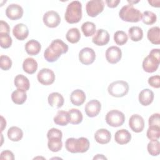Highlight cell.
<instances>
[{
  "mask_svg": "<svg viewBox=\"0 0 160 160\" xmlns=\"http://www.w3.org/2000/svg\"><path fill=\"white\" fill-rule=\"evenodd\" d=\"M68 46L61 39L53 40L44 52V58L49 62L56 61L62 54L66 53Z\"/></svg>",
  "mask_w": 160,
  "mask_h": 160,
  "instance_id": "6da1fadb",
  "label": "cell"
},
{
  "mask_svg": "<svg viewBox=\"0 0 160 160\" xmlns=\"http://www.w3.org/2000/svg\"><path fill=\"white\" fill-rule=\"evenodd\" d=\"M89 141L86 138H70L65 142V147L68 151L72 153H83L89 148Z\"/></svg>",
  "mask_w": 160,
  "mask_h": 160,
  "instance_id": "7a4b0ae2",
  "label": "cell"
},
{
  "mask_svg": "<svg viewBox=\"0 0 160 160\" xmlns=\"http://www.w3.org/2000/svg\"><path fill=\"white\" fill-rule=\"evenodd\" d=\"M65 20L69 24L78 22L82 18V4L79 1H73L70 2L66 8Z\"/></svg>",
  "mask_w": 160,
  "mask_h": 160,
  "instance_id": "3957f363",
  "label": "cell"
},
{
  "mask_svg": "<svg viewBox=\"0 0 160 160\" xmlns=\"http://www.w3.org/2000/svg\"><path fill=\"white\" fill-rule=\"evenodd\" d=\"M160 54L159 49H152L148 56L142 61V68L147 72H155L159 65Z\"/></svg>",
  "mask_w": 160,
  "mask_h": 160,
  "instance_id": "277c9868",
  "label": "cell"
},
{
  "mask_svg": "<svg viewBox=\"0 0 160 160\" xmlns=\"http://www.w3.org/2000/svg\"><path fill=\"white\" fill-rule=\"evenodd\" d=\"M119 16L122 21L131 22H137L142 19V13L131 4L122 7L119 12Z\"/></svg>",
  "mask_w": 160,
  "mask_h": 160,
  "instance_id": "5b68a950",
  "label": "cell"
},
{
  "mask_svg": "<svg viewBox=\"0 0 160 160\" xmlns=\"http://www.w3.org/2000/svg\"><path fill=\"white\" fill-rule=\"evenodd\" d=\"M129 85L124 81H116L111 82L108 88L109 94L116 98H121L126 95L129 91Z\"/></svg>",
  "mask_w": 160,
  "mask_h": 160,
  "instance_id": "8992f818",
  "label": "cell"
},
{
  "mask_svg": "<svg viewBox=\"0 0 160 160\" xmlns=\"http://www.w3.org/2000/svg\"><path fill=\"white\" fill-rule=\"evenodd\" d=\"M125 121V116L123 112L116 109L109 111L106 115V123L112 127H119L123 124Z\"/></svg>",
  "mask_w": 160,
  "mask_h": 160,
  "instance_id": "52a82bcc",
  "label": "cell"
},
{
  "mask_svg": "<svg viewBox=\"0 0 160 160\" xmlns=\"http://www.w3.org/2000/svg\"><path fill=\"white\" fill-rule=\"evenodd\" d=\"M104 2L102 0L89 1L86 3V10L88 16L96 17L104 10Z\"/></svg>",
  "mask_w": 160,
  "mask_h": 160,
  "instance_id": "ba28073f",
  "label": "cell"
},
{
  "mask_svg": "<svg viewBox=\"0 0 160 160\" xmlns=\"http://www.w3.org/2000/svg\"><path fill=\"white\" fill-rule=\"evenodd\" d=\"M38 81L46 86L52 84L55 80V74L54 72L48 68L41 69L37 74Z\"/></svg>",
  "mask_w": 160,
  "mask_h": 160,
  "instance_id": "9c48e42d",
  "label": "cell"
},
{
  "mask_svg": "<svg viewBox=\"0 0 160 160\" xmlns=\"http://www.w3.org/2000/svg\"><path fill=\"white\" fill-rule=\"evenodd\" d=\"M42 20L46 26L54 28L59 24L61 18L57 12L54 11H49L44 14Z\"/></svg>",
  "mask_w": 160,
  "mask_h": 160,
  "instance_id": "30bf717a",
  "label": "cell"
},
{
  "mask_svg": "<svg viewBox=\"0 0 160 160\" xmlns=\"http://www.w3.org/2000/svg\"><path fill=\"white\" fill-rule=\"evenodd\" d=\"M95 58L96 53L92 48L86 47L82 48L79 52V59L83 64L89 65L92 64Z\"/></svg>",
  "mask_w": 160,
  "mask_h": 160,
  "instance_id": "8fae6325",
  "label": "cell"
},
{
  "mask_svg": "<svg viewBox=\"0 0 160 160\" xmlns=\"http://www.w3.org/2000/svg\"><path fill=\"white\" fill-rule=\"evenodd\" d=\"M122 57V51L121 49L117 46H111L108 48L106 51V58L108 62L111 64H116L118 62Z\"/></svg>",
  "mask_w": 160,
  "mask_h": 160,
  "instance_id": "7c38bea8",
  "label": "cell"
},
{
  "mask_svg": "<svg viewBox=\"0 0 160 160\" xmlns=\"http://www.w3.org/2000/svg\"><path fill=\"white\" fill-rule=\"evenodd\" d=\"M6 15L11 20L19 19L23 15V9L19 4H11L6 9Z\"/></svg>",
  "mask_w": 160,
  "mask_h": 160,
  "instance_id": "4fadbf2b",
  "label": "cell"
},
{
  "mask_svg": "<svg viewBox=\"0 0 160 160\" xmlns=\"http://www.w3.org/2000/svg\"><path fill=\"white\" fill-rule=\"evenodd\" d=\"M101 109V102L97 99L89 101L85 106V112L88 117L93 118L98 115Z\"/></svg>",
  "mask_w": 160,
  "mask_h": 160,
  "instance_id": "5bb4252c",
  "label": "cell"
},
{
  "mask_svg": "<svg viewBox=\"0 0 160 160\" xmlns=\"http://www.w3.org/2000/svg\"><path fill=\"white\" fill-rule=\"evenodd\" d=\"M109 34L103 29H99L94 34L92 41L97 46H104L109 42Z\"/></svg>",
  "mask_w": 160,
  "mask_h": 160,
  "instance_id": "9a60e30c",
  "label": "cell"
},
{
  "mask_svg": "<svg viewBox=\"0 0 160 160\" xmlns=\"http://www.w3.org/2000/svg\"><path fill=\"white\" fill-rule=\"evenodd\" d=\"M129 126L131 130L135 132L142 131L144 128V121L142 116L139 114L132 115L129 120Z\"/></svg>",
  "mask_w": 160,
  "mask_h": 160,
  "instance_id": "2e32d148",
  "label": "cell"
},
{
  "mask_svg": "<svg viewBox=\"0 0 160 160\" xmlns=\"http://www.w3.org/2000/svg\"><path fill=\"white\" fill-rule=\"evenodd\" d=\"M12 34L17 39L23 41L28 38L29 29L27 26L24 24L19 23L14 26L12 29Z\"/></svg>",
  "mask_w": 160,
  "mask_h": 160,
  "instance_id": "e0dca14e",
  "label": "cell"
},
{
  "mask_svg": "<svg viewBox=\"0 0 160 160\" xmlns=\"http://www.w3.org/2000/svg\"><path fill=\"white\" fill-rule=\"evenodd\" d=\"M111 138V132L106 129H99L96 131L94 134V139L96 141L101 144L108 143Z\"/></svg>",
  "mask_w": 160,
  "mask_h": 160,
  "instance_id": "ac0fdd59",
  "label": "cell"
},
{
  "mask_svg": "<svg viewBox=\"0 0 160 160\" xmlns=\"http://www.w3.org/2000/svg\"><path fill=\"white\" fill-rule=\"evenodd\" d=\"M131 139V133L126 129H121L116 132L114 140L119 144H125L128 143Z\"/></svg>",
  "mask_w": 160,
  "mask_h": 160,
  "instance_id": "d6986e66",
  "label": "cell"
},
{
  "mask_svg": "<svg viewBox=\"0 0 160 160\" xmlns=\"http://www.w3.org/2000/svg\"><path fill=\"white\" fill-rule=\"evenodd\" d=\"M139 101L142 106H148L154 99V92L149 89H142L139 94Z\"/></svg>",
  "mask_w": 160,
  "mask_h": 160,
  "instance_id": "ffe728a7",
  "label": "cell"
},
{
  "mask_svg": "<svg viewBox=\"0 0 160 160\" xmlns=\"http://www.w3.org/2000/svg\"><path fill=\"white\" fill-rule=\"evenodd\" d=\"M49 104L53 108H59L62 106L64 104V98L59 92H54L51 93L48 98Z\"/></svg>",
  "mask_w": 160,
  "mask_h": 160,
  "instance_id": "44dd1931",
  "label": "cell"
},
{
  "mask_svg": "<svg viewBox=\"0 0 160 160\" xmlns=\"http://www.w3.org/2000/svg\"><path fill=\"white\" fill-rule=\"evenodd\" d=\"M70 99L72 104L79 106L84 102L86 100V94L81 89H76L71 92Z\"/></svg>",
  "mask_w": 160,
  "mask_h": 160,
  "instance_id": "7402d4cb",
  "label": "cell"
},
{
  "mask_svg": "<svg viewBox=\"0 0 160 160\" xmlns=\"http://www.w3.org/2000/svg\"><path fill=\"white\" fill-rule=\"evenodd\" d=\"M41 45L36 40L31 39L28 41L25 45V50L26 52L31 56L37 55L41 51Z\"/></svg>",
  "mask_w": 160,
  "mask_h": 160,
  "instance_id": "603a6c76",
  "label": "cell"
},
{
  "mask_svg": "<svg viewBox=\"0 0 160 160\" xmlns=\"http://www.w3.org/2000/svg\"><path fill=\"white\" fill-rule=\"evenodd\" d=\"M38 62L32 58H28L25 59L22 63V69L24 72L28 74H34L38 69Z\"/></svg>",
  "mask_w": 160,
  "mask_h": 160,
  "instance_id": "cb8c5ba5",
  "label": "cell"
},
{
  "mask_svg": "<svg viewBox=\"0 0 160 160\" xmlns=\"http://www.w3.org/2000/svg\"><path fill=\"white\" fill-rule=\"evenodd\" d=\"M14 83L15 86L18 89H21L24 91H28L30 87L29 81L27 77L22 74L17 75L14 81Z\"/></svg>",
  "mask_w": 160,
  "mask_h": 160,
  "instance_id": "d4e9b609",
  "label": "cell"
},
{
  "mask_svg": "<svg viewBox=\"0 0 160 160\" xmlns=\"http://www.w3.org/2000/svg\"><path fill=\"white\" fill-rule=\"evenodd\" d=\"M27 99L26 91L17 89L11 94V99L12 102L16 104H22Z\"/></svg>",
  "mask_w": 160,
  "mask_h": 160,
  "instance_id": "484cf974",
  "label": "cell"
},
{
  "mask_svg": "<svg viewBox=\"0 0 160 160\" xmlns=\"http://www.w3.org/2000/svg\"><path fill=\"white\" fill-rule=\"evenodd\" d=\"M147 37L149 41L154 44H160V28L155 26L150 28L147 33Z\"/></svg>",
  "mask_w": 160,
  "mask_h": 160,
  "instance_id": "4316f807",
  "label": "cell"
},
{
  "mask_svg": "<svg viewBox=\"0 0 160 160\" xmlns=\"http://www.w3.org/2000/svg\"><path fill=\"white\" fill-rule=\"evenodd\" d=\"M22 129L17 126H12L8 131V137L12 141H19L22 138Z\"/></svg>",
  "mask_w": 160,
  "mask_h": 160,
  "instance_id": "83f0119b",
  "label": "cell"
},
{
  "mask_svg": "<svg viewBox=\"0 0 160 160\" xmlns=\"http://www.w3.org/2000/svg\"><path fill=\"white\" fill-rule=\"evenodd\" d=\"M54 122L55 124L59 126H66L69 122L68 112L65 111H59L54 117Z\"/></svg>",
  "mask_w": 160,
  "mask_h": 160,
  "instance_id": "f1b7e54d",
  "label": "cell"
},
{
  "mask_svg": "<svg viewBox=\"0 0 160 160\" xmlns=\"http://www.w3.org/2000/svg\"><path fill=\"white\" fill-rule=\"evenodd\" d=\"M69 122L72 124H78L82 121V112L78 109H71L68 111Z\"/></svg>",
  "mask_w": 160,
  "mask_h": 160,
  "instance_id": "f546056e",
  "label": "cell"
},
{
  "mask_svg": "<svg viewBox=\"0 0 160 160\" xmlns=\"http://www.w3.org/2000/svg\"><path fill=\"white\" fill-rule=\"evenodd\" d=\"M128 34L130 39L132 41H141L143 38L142 29L139 26H132L128 30Z\"/></svg>",
  "mask_w": 160,
  "mask_h": 160,
  "instance_id": "4dcf8cb0",
  "label": "cell"
},
{
  "mask_svg": "<svg viewBox=\"0 0 160 160\" xmlns=\"http://www.w3.org/2000/svg\"><path fill=\"white\" fill-rule=\"evenodd\" d=\"M66 39L72 44L77 43L81 38V34L79 29L76 28H72L69 29L66 35Z\"/></svg>",
  "mask_w": 160,
  "mask_h": 160,
  "instance_id": "1f68e13d",
  "label": "cell"
},
{
  "mask_svg": "<svg viewBox=\"0 0 160 160\" xmlns=\"http://www.w3.org/2000/svg\"><path fill=\"white\" fill-rule=\"evenodd\" d=\"M48 147L52 152H58L62 147L61 139L59 138H51L48 139Z\"/></svg>",
  "mask_w": 160,
  "mask_h": 160,
  "instance_id": "d6a6232c",
  "label": "cell"
},
{
  "mask_svg": "<svg viewBox=\"0 0 160 160\" xmlns=\"http://www.w3.org/2000/svg\"><path fill=\"white\" fill-rule=\"evenodd\" d=\"M147 149L150 155L158 156L160 153V142L158 139L151 140L147 146Z\"/></svg>",
  "mask_w": 160,
  "mask_h": 160,
  "instance_id": "836d02e7",
  "label": "cell"
},
{
  "mask_svg": "<svg viewBox=\"0 0 160 160\" xmlns=\"http://www.w3.org/2000/svg\"><path fill=\"white\" fill-rule=\"evenodd\" d=\"M96 25L94 23L89 21L84 22L81 26V30L86 37H89L95 34Z\"/></svg>",
  "mask_w": 160,
  "mask_h": 160,
  "instance_id": "e575fe53",
  "label": "cell"
},
{
  "mask_svg": "<svg viewBox=\"0 0 160 160\" xmlns=\"http://www.w3.org/2000/svg\"><path fill=\"white\" fill-rule=\"evenodd\" d=\"M142 21L146 25H151L156 22L157 17L155 13L152 11H146L142 14Z\"/></svg>",
  "mask_w": 160,
  "mask_h": 160,
  "instance_id": "d590c367",
  "label": "cell"
},
{
  "mask_svg": "<svg viewBox=\"0 0 160 160\" xmlns=\"http://www.w3.org/2000/svg\"><path fill=\"white\" fill-rule=\"evenodd\" d=\"M128 39V35L123 31H118L114 34V41L118 45H124L127 42Z\"/></svg>",
  "mask_w": 160,
  "mask_h": 160,
  "instance_id": "8d00e7d4",
  "label": "cell"
},
{
  "mask_svg": "<svg viewBox=\"0 0 160 160\" xmlns=\"http://www.w3.org/2000/svg\"><path fill=\"white\" fill-rule=\"evenodd\" d=\"M147 137L149 139H158L160 137V127L158 126H149L147 132Z\"/></svg>",
  "mask_w": 160,
  "mask_h": 160,
  "instance_id": "74e56055",
  "label": "cell"
},
{
  "mask_svg": "<svg viewBox=\"0 0 160 160\" xmlns=\"http://www.w3.org/2000/svg\"><path fill=\"white\" fill-rule=\"evenodd\" d=\"M12 44V38L8 33H0V45L4 49L9 48Z\"/></svg>",
  "mask_w": 160,
  "mask_h": 160,
  "instance_id": "f35d334b",
  "label": "cell"
},
{
  "mask_svg": "<svg viewBox=\"0 0 160 160\" xmlns=\"http://www.w3.org/2000/svg\"><path fill=\"white\" fill-rule=\"evenodd\" d=\"M12 66V61L9 57L1 55L0 57V67L4 71L9 70Z\"/></svg>",
  "mask_w": 160,
  "mask_h": 160,
  "instance_id": "ab89813d",
  "label": "cell"
},
{
  "mask_svg": "<svg viewBox=\"0 0 160 160\" xmlns=\"http://www.w3.org/2000/svg\"><path fill=\"white\" fill-rule=\"evenodd\" d=\"M149 126H158L160 127V118L159 113H154L152 114L148 120Z\"/></svg>",
  "mask_w": 160,
  "mask_h": 160,
  "instance_id": "60d3db41",
  "label": "cell"
},
{
  "mask_svg": "<svg viewBox=\"0 0 160 160\" xmlns=\"http://www.w3.org/2000/svg\"><path fill=\"white\" fill-rule=\"evenodd\" d=\"M62 133L61 131L54 128L50 129L47 133L48 139H49L51 138H59L62 139Z\"/></svg>",
  "mask_w": 160,
  "mask_h": 160,
  "instance_id": "b9f144b4",
  "label": "cell"
},
{
  "mask_svg": "<svg viewBox=\"0 0 160 160\" xmlns=\"http://www.w3.org/2000/svg\"><path fill=\"white\" fill-rule=\"evenodd\" d=\"M148 84L154 88H159L160 87V77L159 75L152 76L148 78Z\"/></svg>",
  "mask_w": 160,
  "mask_h": 160,
  "instance_id": "7bdbcfd3",
  "label": "cell"
},
{
  "mask_svg": "<svg viewBox=\"0 0 160 160\" xmlns=\"http://www.w3.org/2000/svg\"><path fill=\"white\" fill-rule=\"evenodd\" d=\"M1 159H8V160H14V154L9 150H5L1 152L0 154Z\"/></svg>",
  "mask_w": 160,
  "mask_h": 160,
  "instance_id": "ee69618b",
  "label": "cell"
},
{
  "mask_svg": "<svg viewBox=\"0 0 160 160\" xmlns=\"http://www.w3.org/2000/svg\"><path fill=\"white\" fill-rule=\"evenodd\" d=\"M10 28L8 25V24L4 21H0V33H8L9 32Z\"/></svg>",
  "mask_w": 160,
  "mask_h": 160,
  "instance_id": "f6af8a7d",
  "label": "cell"
},
{
  "mask_svg": "<svg viewBox=\"0 0 160 160\" xmlns=\"http://www.w3.org/2000/svg\"><path fill=\"white\" fill-rule=\"evenodd\" d=\"M120 2V0H106V3L109 8H114L118 6L119 3Z\"/></svg>",
  "mask_w": 160,
  "mask_h": 160,
  "instance_id": "bcb514c9",
  "label": "cell"
},
{
  "mask_svg": "<svg viewBox=\"0 0 160 160\" xmlns=\"http://www.w3.org/2000/svg\"><path fill=\"white\" fill-rule=\"evenodd\" d=\"M1 131L2 132L3 131V129L6 128V120L4 119V118L1 116Z\"/></svg>",
  "mask_w": 160,
  "mask_h": 160,
  "instance_id": "7dc6e473",
  "label": "cell"
},
{
  "mask_svg": "<svg viewBox=\"0 0 160 160\" xmlns=\"http://www.w3.org/2000/svg\"><path fill=\"white\" fill-rule=\"evenodd\" d=\"M148 2L153 7L159 8V1H148Z\"/></svg>",
  "mask_w": 160,
  "mask_h": 160,
  "instance_id": "c3c4849f",
  "label": "cell"
},
{
  "mask_svg": "<svg viewBox=\"0 0 160 160\" xmlns=\"http://www.w3.org/2000/svg\"><path fill=\"white\" fill-rule=\"evenodd\" d=\"M93 159H107V158L103 154H97L93 158Z\"/></svg>",
  "mask_w": 160,
  "mask_h": 160,
  "instance_id": "681fc988",
  "label": "cell"
}]
</instances>
